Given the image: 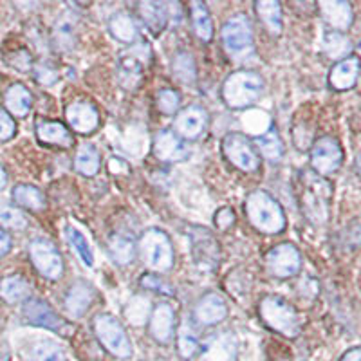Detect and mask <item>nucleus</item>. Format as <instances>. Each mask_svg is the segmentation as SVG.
Segmentation results:
<instances>
[{"mask_svg":"<svg viewBox=\"0 0 361 361\" xmlns=\"http://www.w3.org/2000/svg\"><path fill=\"white\" fill-rule=\"evenodd\" d=\"M140 283L143 286L145 289H150V291L161 293V295L173 296V289L170 288L169 283L164 282V280H161L157 275H145L143 279L140 280Z\"/></svg>","mask_w":361,"mask_h":361,"instance_id":"43","label":"nucleus"},{"mask_svg":"<svg viewBox=\"0 0 361 361\" xmlns=\"http://www.w3.org/2000/svg\"><path fill=\"white\" fill-rule=\"evenodd\" d=\"M67 240H69L71 246L76 250L80 260H82L87 267H92V264H94V255H92V250H90L89 243H87V238L83 237L82 231L73 228V226H67Z\"/></svg>","mask_w":361,"mask_h":361,"instance_id":"40","label":"nucleus"},{"mask_svg":"<svg viewBox=\"0 0 361 361\" xmlns=\"http://www.w3.org/2000/svg\"><path fill=\"white\" fill-rule=\"evenodd\" d=\"M360 74V58L356 54L343 58L329 71V85L334 90H349L356 85Z\"/></svg>","mask_w":361,"mask_h":361,"instance_id":"20","label":"nucleus"},{"mask_svg":"<svg viewBox=\"0 0 361 361\" xmlns=\"http://www.w3.org/2000/svg\"><path fill=\"white\" fill-rule=\"evenodd\" d=\"M137 250L148 269L164 273L173 267L172 240L159 228H150L145 231L137 243Z\"/></svg>","mask_w":361,"mask_h":361,"instance_id":"5","label":"nucleus"},{"mask_svg":"<svg viewBox=\"0 0 361 361\" xmlns=\"http://www.w3.org/2000/svg\"><path fill=\"white\" fill-rule=\"evenodd\" d=\"M0 224L9 230H24L27 226V217L18 208L0 204Z\"/></svg>","mask_w":361,"mask_h":361,"instance_id":"41","label":"nucleus"},{"mask_svg":"<svg viewBox=\"0 0 361 361\" xmlns=\"http://www.w3.org/2000/svg\"><path fill=\"white\" fill-rule=\"evenodd\" d=\"M266 267L276 279H291L302 267V255L293 244H279V246L267 251Z\"/></svg>","mask_w":361,"mask_h":361,"instance_id":"12","label":"nucleus"},{"mask_svg":"<svg viewBox=\"0 0 361 361\" xmlns=\"http://www.w3.org/2000/svg\"><path fill=\"white\" fill-rule=\"evenodd\" d=\"M340 361H361V350L360 347H353L350 350H347V353L341 356Z\"/></svg>","mask_w":361,"mask_h":361,"instance_id":"49","label":"nucleus"},{"mask_svg":"<svg viewBox=\"0 0 361 361\" xmlns=\"http://www.w3.org/2000/svg\"><path fill=\"white\" fill-rule=\"evenodd\" d=\"M343 163V150L336 137L322 135L312 143L311 148V166L312 172L322 177L338 172Z\"/></svg>","mask_w":361,"mask_h":361,"instance_id":"10","label":"nucleus"},{"mask_svg":"<svg viewBox=\"0 0 361 361\" xmlns=\"http://www.w3.org/2000/svg\"><path fill=\"white\" fill-rule=\"evenodd\" d=\"M246 217L255 230L267 235L282 233L286 228V214L282 206L266 190H255L246 197Z\"/></svg>","mask_w":361,"mask_h":361,"instance_id":"2","label":"nucleus"},{"mask_svg":"<svg viewBox=\"0 0 361 361\" xmlns=\"http://www.w3.org/2000/svg\"><path fill=\"white\" fill-rule=\"evenodd\" d=\"M92 331L103 349L119 360H128L132 356V341L125 333L123 325L111 314H98L92 322Z\"/></svg>","mask_w":361,"mask_h":361,"instance_id":"6","label":"nucleus"},{"mask_svg":"<svg viewBox=\"0 0 361 361\" xmlns=\"http://www.w3.org/2000/svg\"><path fill=\"white\" fill-rule=\"evenodd\" d=\"M190 13H192L193 31L202 42H209L214 38V22L209 15L208 8L202 2H192L190 4Z\"/></svg>","mask_w":361,"mask_h":361,"instance_id":"32","label":"nucleus"},{"mask_svg":"<svg viewBox=\"0 0 361 361\" xmlns=\"http://www.w3.org/2000/svg\"><path fill=\"white\" fill-rule=\"evenodd\" d=\"M37 137L40 143L62 148H69L74 143L69 128L60 123V121H44V119H40L37 123Z\"/></svg>","mask_w":361,"mask_h":361,"instance_id":"22","label":"nucleus"},{"mask_svg":"<svg viewBox=\"0 0 361 361\" xmlns=\"http://www.w3.org/2000/svg\"><path fill=\"white\" fill-rule=\"evenodd\" d=\"M29 259L44 279L60 280L63 275V259L58 247L47 238H33L29 243Z\"/></svg>","mask_w":361,"mask_h":361,"instance_id":"9","label":"nucleus"},{"mask_svg":"<svg viewBox=\"0 0 361 361\" xmlns=\"http://www.w3.org/2000/svg\"><path fill=\"white\" fill-rule=\"evenodd\" d=\"M190 240H192V253L193 260L197 264V267L206 273H214L219 267V260H221V250H219L217 238L214 233L206 228H199L193 226L188 231Z\"/></svg>","mask_w":361,"mask_h":361,"instance_id":"11","label":"nucleus"},{"mask_svg":"<svg viewBox=\"0 0 361 361\" xmlns=\"http://www.w3.org/2000/svg\"><path fill=\"white\" fill-rule=\"evenodd\" d=\"M353 51V42L345 37V33H336V31H329L324 37V53L327 54L331 60H343V58L350 56Z\"/></svg>","mask_w":361,"mask_h":361,"instance_id":"34","label":"nucleus"},{"mask_svg":"<svg viewBox=\"0 0 361 361\" xmlns=\"http://www.w3.org/2000/svg\"><path fill=\"white\" fill-rule=\"evenodd\" d=\"M67 123L80 134H92L99 125L98 109L90 102H73L66 109Z\"/></svg>","mask_w":361,"mask_h":361,"instance_id":"16","label":"nucleus"},{"mask_svg":"<svg viewBox=\"0 0 361 361\" xmlns=\"http://www.w3.org/2000/svg\"><path fill=\"white\" fill-rule=\"evenodd\" d=\"M260 318L269 329L286 338H298L302 333V320L296 309L282 296L267 295L259 304Z\"/></svg>","mask_w":361,"mask_h":361,"instance_id":"4","label":"nucleus"},{"mask_svg":"<svg viewBox=\"0 0 361 361\" xmlns=\"http://www.w3.org/2000/svg\"><path fill=\"white\" fill-rule=\"evenodd\" d=\"M221 37L224 49L231 56H244L253 49V29L243 13H237L224 22Z\"/></svg>","mask_w":361,"mask_h":361,"instance_id":"8","label":"nucleus"},{"mask_svg":"<svg viewBox=\"0 0 361 361\" xmlns=\"http://www.w3.org/2000/svg\"><path fill=\"white\" fill-rule=\"evenodd\" d=\"M17 132V123L15 119L4 111L0 109V141H9Z\"/></svg>","mask_w":361,"mask_h":361,"instance_id":"45","label":"nucleus"},{"mask_svg":"<svg viewBox=\"0 0 361 361\" xmlns=\"http://www.w3.org/2000/svg\"><path fill=\"white\" fill-rule=\"evenodd\" d=\"M262 76L253 71H237L222 83V102L233 111H243L259 102L264 92Z\"/></svg>","mask_w":361,"mask_h":361,"instance_id":"3","label":"nucleus"},{"mask_svg":"<svg viewBox=\"0 0 361 361\" xmlns=\"http://www.w3.org/2000/svg\"><path fill=\"white\" fill-rule=\"evenodd\" d=\"M148 329H150V336L157 343H169L176 329V311L172 305L157 304L148 318Z\"/></svg>","mask_w":361,"mask_h":361,"instance_id":"19","label":"nucleus"},{"mask_svg":"<svg viewBox=\"0 0 361 361\" xmlns=\"http://www.w3.org/2000/svg\"><path fill=\"white\" fill-rule=\"evenodd\" d=\"M6 109H8L9 116H17V118H24L29 114L31 107H33V94L29 92L27 87L22 83H15L9 87L4 94Z\"/></svg>","mask_w":361,"mask_h":361,"instance_id":"24","label":"nucleus"},{"mask_svg":"<svg viewBox=\"0 0 361 361\" xmlns=\"http://www.w3.org/2000/svg\"><path fill=\"white\" fill-rule=\"evenodd\" d=\"M172 71H173V76L179 80L180 83H193L197 80V67H195V60L190 53L186 51H179L176 53L172 60Z\"/></svg>","mask_w":361,"mask_h":361,"instance_id":"35","label":"nucleus"},{"mask_svg":"<svg viewBox=\"0 0 361 361\" xmlns=\"http://www.w3.org/2000/svg\"><path fill=\"white\" fill-rule=\"evenodd\" d=\"M255 11L271 35L279 37L282 33V8L276 0H260L255 4Z\"/></svg>","mask_w":361,"mask_h":361,"instance_id":"26","label":"nucleus"},{"mask_svg":"<svg viewBox=\"0 0 361 361\" xmlns=\"http://www.w3.org/2000/svg\"><path fill=\"white\" fill-rule=\"evenodd\" d=\"M222 152H224L226 159L243 172H257L259 170V152L244 134H238V132L226 134L224 140H222Z\"/></svg>","mask_w":361,"mask_h":361,"instance_id":"7","label":"nucleus"},{"mask_svg":"<svg viewBox=\"0 0 361 361\" xmlns=\"http://www.w3.org/2000/svg\"><path fill=\"white\" fill-rule=\"evenodd\" d=\"M13 201L18 206L31 212H40L45 208V197L44 193L31 185H17L13 188Z\"/></svg>","mask_w":361,"mask_h":361,"instance_id":"33","label":"nucleus"},{"mask_svg":"<svg viewBox=\"0 0 361 361\" xmlns=\"http://www.w3.org/2000/svg\"><path fill=\"white\" fill-rule=\"evenodd\" d=\"M6 180H8V176H6V170L0 166V192H2V188L6 186Z\"/></svg>","mask_w":361,"mask_h":361,"instance_id":"50","label":"nucleus"},{"mask_svg":"<svg viewBox=\"0 0 361 361\" xmlns=\"http://www.w3.org/2000/svg\"><path fill=\"white\" fill-rule=\"evenodd\" d=\"M109 29H111L112 37L123 44H132L137 40V25L128 13H116L109 20Z\"/></svg>","mask_w":361,"mask_h":361,"instance_id":"30","label":"nucleus"},{"mask_svg":"<svg viewBox=\"0 0 361 361\" xmlns=\"http://www.w3.org/2000/svg\"><path fill=\"white\" fill-rule=\"evenodd\" d=\"M269 361H291V356H289V354H276L275 360H269Z\"/></svg>","mask_w":361,"mask_h":361,"instance_id":"51","label":"nucleus"},{"mask_svg":"<svg viewBox=\"0 0 361 361\" xmlns=\"http://www.w3.org/2000/svg\"><path fill=\"white\" fill-rule=\"evenodd\" d=\"M257 148L266 159L279 163L283 157V143L275 127H269L257 137Z\"/></svg>","mask_w":361,"mask_h":361,"instance_id":"31","label":"nucleus"},{"mask_svg":"<svg viewBox=\"0 0 361 361\" xmlns=\"http://www.w3.org/2000/svg\"><path fill=\"white\" fill-rule=\"evenodd\" d=\"M333 185L327 177H322L312 170H304L298 180V202L302 214L314 226H324L331 214Z\"/></svg>","mask_w":361,"mask_h":361,"instance_id":"1","label":"nucleus"},{"mask_svg":"<svg viewBox=\"0 0 361 361\" xmlns=\"http://www.w3.org/2000/svg\"><path fill=\"white\" fill-rule=\"evenodd\" d=\"M54 37H56V42H60L62 47H71L74 40V25L71 22L62 20L60 24H56Z\"/></svg>","mask_w":361,"mask_h":361,"instance_id":"44","label":"nucleus"},{"mask_svg":"<svg viewBox=\"0 0 361 361\" xmlns=\"http://www.w3.org/2000/svg\"><path fill=\"white\" fill-rule=\"evenodd\" d=\"M31 286L22 276H8L0 282V298L8 304H20L31 298Z\"/></svg>","mask_w":361,"mask_h":361,"instance_id":"28","label":"nucleus"},{"mask_svg":"<svg viewBox=\"0 0 361 361\" xmlns=\"http://www.w3.org/2000/svg\"><path fill=\"white\" fill-rule=\"evenodd\" d=\"M150 302L140 295L132 296L125 307V316L132 325H143L150 318Z\"/></svg>","mask_w":361,"mask_h":361,"instance_id":"39","label":"nucleus"},{"mask_svg":"<svg viewBox=\"0 0 361 361\" xmlns=\"http://www.w3.org/2000/svg\"><path fill=\"white\" fill-rule=\"evenodd\" d=\"M322 17L336 33H345L354 22L353 6L347 0H322L318 2Z\"/></svg>","mask_w":361,"mask_h":361,"instance_id":"17","label":"nucleus"},{"mask_svg":"<svg viewBox=\"0 0 361 361\" xmlns=\"http://www.w3.org/2000/svg\"><path fill=\"white\" fill-rule=\"evenodd\" d=\"M141 71H143V66H141L137 58H121V62H119V80H121V85L125 89H134L141 80Z\"/></svg>","mask_w":361,"mask_h":361,"instance_id":"38","label":"nucleus"},{"mask_svg":"<svg viewBox=\"0 0 361 361\" xmlns=\"http://www.w3.org/2000/svg\"><path fill=\"white\" fill-rule=\"evenodd\" d=\"M209 123V114L201 105H188L177 112L173 119V132L183 141L199 140L206 132Z\"/></svg>","mask_w":361,"mask_h":361,"instance_id":"13","label":"nucleus"},{"mask_svg":"<svg viewBox=\"0 0 361 361\" xmlns=\"http://www.w3.org/2000/svg\"><path fill=\"white\" fill-rule=\"evenodd\" d=\"M237 340L231 333L219 334L209 341L202 353V361H235L237 360Z\"/></svg>","mask_w":361,"mask_h":361,"instance_id":"23","label":"nucleus"},{"mask_svg":"<svg viewBox=\"0 0 361 361\" xmlns=\"http://www.w3.org/2000/svg\"><path fill=\"white\" fill-rule=\"evenodd\" d=\"M177 349H179V354L185 360H190L201 349V343H199V338L193 331L192 324L188 322H183L179 327V333H177Z\"/></svg>","mask_w":361,"mask_h":361,"instance_id":"36","label":"nucleus"},{"mask_svg":"<svg viewBox=\"0 0 361 361\" xmlns=\"http://www.w3.org/2000/svg\"><path fill=\"white\" fill-rule=\"evenodd\" d=\"M154 156L164 163H180L190 157V147L173 130H161L154 137Z\"/></svg>","mask_w":361,"mask_h":361,"instance_id":"15","label":"nucleus"},{"mask_svg":"<svg viewBox=\"0 0 361 361\" xmlns=\"http://www.w3.org/2000/svg\"><path fill=\"white\" fill-rule=\"evenodd\" d=\"M99 166H102V159H99V152L96 150L94 145H82L76 152V157H74L76 172L85 177H94L99 172Z\"/></svg>","mask_w":361,"mask_h":361,"instance_id":"29","label":"nucleus"},{"mask_svg":"<svg viewBox=\"0 0 361 361\" xmlns=\"http://www.w3.org/2000/svg\"><path fill=\"white\" fill-rule=\"evenodd\" d=\"M228 316L226 300L219 293H206L193 307V320L202 327H214L222 324Z\"/></svg>","mask_w":361,"mask_h":361,"instance_id":"14","label":"nucleus"},{"mask_svg":"<svg viewBox=\"0 0 361 361\" xmlns=\"http://www.w3.org/2000/svg\"><path fill=\"white\" fill-rule=\"evenodd\" d=\"M235 224V212L231 208H221L215 214V226L219 230H230Z\"/></svg>","mask_w":361,"mask_h":361,"instance_id":"47","label":"nucleus"},{"mask_svg":"<svg viewBox=\"0 0 361 361\" xmlns=\"http://www.w3.org/2000/svg\"><path fill=\"white\" fill-rule=\"evenodd\" d=\"M135 250H137V244L134 243V238L125 233L112 235L111 240H109V253H111L112 260L119 266L130 264L135 257Z\"/></svg>","mask_w":361,"mask_h":361,"instance_id":"27","label":"nucleus"},{"mask_svg":"<svg viewBox=\"0 0 361 361\" xmlns=\"http://www.w3.org/2000/svg\"><path fill=\"white\" fill-rule=\"evenodd\" d=\"M94 302V289L90 288L87 282H74L67 291L66 298H63V305H66L67 314L73 318H82L89 307Z\"/></svg>","mask_w":361,"mask_h":361,"instance_id":"21","label":"nucleus"},{"mask_svg":"<svg viewBox=\"0 0 361 361\" xmlns=\"http://www.w3.org/2000/svg\"><path fill=\"white\" fill-rule=\"evenodd\" d=\"M11 246H13V243H11V237H9V233L0 228V257L8 255L9 251H11Z\"/></svg>","mask_w":361,"mask_h":361,"instance_id":"48","label":"nucleus"},{"mask_svg":"<svg viewBox=\"0 0 361 361\" xmlns=\"http://www.w3.org/2000/svg\"><path fill=\"white\" fill-rule=\"evenodd\" d=\"M137 11H140L141 20L148 25V29L152 33L159 35L166 27V22H169V8L163 2L147 0V2H141L137 6Z\"/></svg>","mask_w":361,"mask_h":361,"instance_id":"25","label":"nucleus"},{"mask_svg":"<svg viewBox=\"0 0 361 361\" xmlns=\"http://www.w3.org/2000/svg\"><path fill=\"white\" fill-rule=\"evenodd\" d=\"M180 107V96L173 89H163L157 92V109L163 114L173 116Z\"/></svg>","mask_w":361,"mask_h":361,"instance_id":"42","label":"nucleus"},{"mask_svg":"<svg viewBox=\"0 0 361 361\" xmlns=\"http://www.w3.org/2000/svg\"><path fill=\"white\" fill-rule=\"evenodd\" d=\"M22 314H24V318L29 322V324L37 325V327L58 331V329H62L63 325H66L62 318L53 311V307L40 298L25 300Z\"/></svg>","mask_w":361,"mask_h":361,"instance_id":"18","label":"nucleus"},{"mask_svg":"<svg viewBox=\"0 0 361 361\" xmlns=\"http://www.w3.org/2000/svg\"><path fill=\"white\" fill-rule=\"evenodd\" d=\"M35 78H37L42 85H54L58 80V73L53 67L40 63V66L35 67Z\"/></svg>","mask_w":361,"mask_h":361,"instance_id":"46","label":"nucleus"},{"mask_svg":"<svg viewBox=\"0 0 361 361\" xmlns=\"http://www.w3.org/2000/svg\"><path fill=\"white\" fill-rule=\"evenodd\" d=\"M31 360L33 361H67L66 353L60 345L49 340H40L31 345Z\"/></svg>","mask_w":361,"mask_h":361,"instance_id":"37","label":"nucleus"}]
</instances>
